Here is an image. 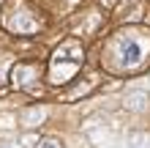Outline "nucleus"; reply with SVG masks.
I'll use <instances>...</instances> for the list:
<instances>
[{
  "mask_svg": "<svg viewBox=\"0 0 150 148\" xmlns=\"http://www.w3.org/2000/svg\"><path fill=\"white\" fill-rule=\"evenodd\" d=\"M142 58V47L134 41V33H123L120 36V63L123 66H137Z\"/></svg>",
  "mask_w": 150,
  "mask_h": 148,
  "instance_id": "obj_1",
  "label": "nucleus"
},
{
  "mask_svg": "<svg viewBox=\"0 0 150 148\" xmlns=\"http://www.w3.org/2000/svg\"><path fill=\"white\" fill-rule=\"evenodd\" d=\"M126 102H128L131 110H145L147 107V93L145 91H131V93H126Z\"/></svg>",
  "mask_w": 150,
  "mask_h": 148,
  "instance_id": "obj_2",
  "label": "nucleus"
},
{
  "mask_svg": "<svg viewBox=\"0 0 150 148\" xmlns=\"http://www.w3.org/2000/svg\"><path fill=\"white\" fill-rule=\"evenodd\" d=\"M0 148H11V145H0Z\"/></svg>",
  "mask_w": 150,
  "mask_h": 148,
  "instance_id": "obj_3",
  "label": "nucleus"
}]
</instances>
